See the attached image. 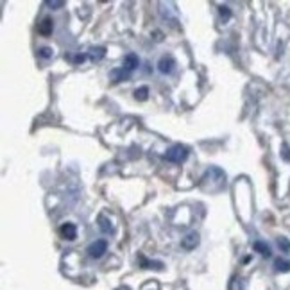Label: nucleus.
<instances>
[{"label":"nucleus","mask_w":290,"mask_h":290,"mask_svg":"<svg viewBox=\"0 0 290 290\" xmlns=\"http://www.w3.org/2000/svg\"><path fill=\"white\" fill-rule=\"evenodd\" d=\"M186 158H188V149L181 143L172 145V147L167 149V153H165V160L170 161V163H183Z\"/></svg>","instance_id":"nucleus-1"},{"label":"nucleus","mask_w":290,"mask_h":290,"mask_svg":"<svg viewBox=\"0 0 290 290\" xmlns=\"http://www.w3.org/2000/svg\"><path fill=\"white\" fill-rule=\"evenodd\" d=\"M106 251H108V240H104V238H99V240H95L93 244H90L88 247L90 258H95V260L104 256Z\"/></svg>","instance_id":"nucleus-2"},{"label":"nucleus","mask_w":290,"mask_h":290,"mask_svg":"<svg viewBox=\"0 0 290 290\" xmlns=\"http://www.w3.org/2000/svg\"><path fill=\"white\" fill-rule=\"evenodd\" d=\"M174 68H176V59H174L172 56H161L160 57V61H158V70H160L161 74L169 76V74L174 72Z\"/></svg>","instance_id":"nucleus-3"},{"label":"nucleus","mask_w":290,"mask_h":290,"mask_svg":"<svg viewBox=\"0 0 290 290\" xmlns=\"http://www.w3.org/2000/svg\"><path fill=\"white\" fill-rule=\"evenodd\" d=\"M59 235L64 238V240H68V242L76 240V238H77V228H76V224H72V222H64V224L59 228Z\"/></svg>","instance_id":"nucleus-4"},{"label":"nucleus","mask_w":290,"mask_h":290,"mask_svg":"<svg viewBox=\"0 0 290 290\" xmlns=\"http://www.w3.org/2000/svg\"><path fill=\"white\" fill-rule=\"evenodd\" d=\"M199 246V233H195V231H192V233H188L185 238L181 240V247L186 251H192L195 249V247Z\"/></svg>","instance_id":"nucleus-5"},{"label":"nucleus","mask_w":290,"mask_h":290,"mask_svg":"<svg viewBox=\"0 0 290 290\" xmlns=\"http://www.w3.org/2000/svg\"><path fill=\"white\" fill-rule=\"evenodd\" d=\"M138 66H140V59H138V56L134 52H129L127 56L124 57V66H122V68L127 70V72L131 74V72H134Z\"/></svg>","instance_id":"nucleus-6"},{"label":"nucleus","mask_w":290,"mask_h":290,"mask_svg":"<svg viewBox=\"0 0 290 290\" xmlns=\"http://www.w3.org/2000/svg\"><path fill=\"white\" fill-rule=\"evenodd\" d=\"M54 31V22L52 18H43L41 20V24H38V32H40L41 36H48V34H52Z\"/></svg>","instance_id":"nucleus-7"},{"label":"nucleus","mask_w":290,"mask_h":290,"mask_svg":"<svg viewBox=\"0 0 290 290\" xmlns=\"http://www.w3.org/2000/svg\"><path fill=\"white\" fill-rule=\"evenodd\" d=\"M109 77H111L113 83H120V81H127L129 77H131V74L124 68H115L109 72Z\"/></svg>","instance_id":"nucleus-8"},{"label":"nucleus","mask_w":290,"mask_h":290,"mask_svg":"<svg viewBox=\"0 0 290 290\" xmlns=\"http://www.w3.org/2000/svg\"><path fill=\"white\" fill-rule=\"evenodd\" d=\"M99 228H101L104 233H113V222H111V219L108 217V215H104V213H101L99 215Z\"/></svg>","instance_id":"nucleus-9"},{"label":"nucleus","mask_w":290,"mask_h":290,"mask_svg":"<svg viewBox=\"0 0 290 290\" xmlns=\"http://www.w3.org/2000/svg\"><path fill=\"white\" fill-rule=\"evenodd\" d=\"M253 249L256 251V253H260L262 256H270V247L267 246L265 242H262V240H256L253 244Z\"/></svg>","instance_id":"nucleus-10"},{"label":"nucleus","mask_w":290,"mask_h":290,"mask_svg":"<svg viewBox=\"0 0 290 290\" xmlns=\"http://www.w3.org/2000/svg\"><path fill=\"white\" fill-rule=\"evenodd\" d=\"M138 260H140V263H141V267L143 269H163V263H160V262H149L147 258L143 256V254H138Z\"/></svg>","instance_id":"nucleus-11"},{"label":"nucleus","mask_w":290,"mask_h":290,"mask_svg":"<svg viewBox=\"0 0 290 290\" xmlns=\"http://www.w3.org/2000/svg\"><path fill=\"white\" fill-rule=\"evenodd\" d=\"M106 56V48L104 47H92L90 48V57L93 61H101Z\"/></svg>","instance_id":"nucleus-12"},{"label":"nucleus","mask_w":290,"mask_h":290,"mask_svg":"<svg viewBox=\"0 0 290 290\" xmlns=\"http://www.w3.org/2000/svg\"><path fill=\"white\" fill-rule=\"evenodd\" d=\"M274 269L278 270V272H288L290 262H286V260H283V258H278V260L274 262Z\"/></svg>","instance_id":"nucleus-13"},{"label":"nucleus","mask_w":290,"mask_h":290,"mask_svg":"<svg viewBox=\"0 0 290 290\" xmlns=\"http://www.w3.org/2000/svg\"><path fill=\"white\" fill-rule=\"evenodd\" d=\"M147 95H149V88L147 86H141V88L134 90V99L136 101H147Z\"/></svg>","instance_id":"nucleus-14"},{"label":"nucleus","mask_w":290,"mask_h":290,"mask_svg":"<svg viewBox=\"0 0 290 290\" xmlns=\"http://www.w3.org/2000/svg\"><path fill=\"white\" fill-rule=\"evenodd\" d=\"M278 247L283 251V253H290V240H286V238H278Z\"/></svg>","instance_id":"nucleus-15"},{"label":"nucleus","mask_w":290,"mask_h":290,"mask_svg":"<svg viewBox=\"0 0 290 290\" xmlns=\"http://www.w3.org/2000/svg\"><path fill=\"white\" fill-rule=\"evenodd\" d=\"M219 13H221V16L224 18V20H230V18H231L230 6H219Z\"/></svg>","instance_id":"nucleus-16"},{"label":"nucleus","mask_w":290,"mask_h":290,"mask_svg":"<svg viewBox=\"0 0 290 290\" xmlns=\"http://www.w3.org/2000/svg\"><path fill=\"white\" fill-rule=\"evenodd\" d=\"M45 4H47V8H50V9H61L64 6V2L63 0H47Z\"/></svg>","instance_id":"nucleus-17"},{"label":"nucleus","mask_w":290,"mask_h":290,"mask_svg":"<svg viewBox=\"0 0 290 290\" xmlns=\"http://www.w3.org/2000/svg\"><path fill=\"white\" fill-rule=\"evenodd\" d=\"M38 52H40V56H41V57H45V59H48V57H52V48H48V47H41L40 50H38Z\"/></svg>","instance_id":"nucleus-18"},{"label":"nucleus","mask_w":290,"mask_h":290,"mask_svg":"<svg viewBox=\"0 0 290 290\" xmlns=\"http://www.w3.org/2000/svg\"><path fill=\"white\" fill-rule=\"evenodd\" d=\"M281 158L285 161H290V149H288V143H283L281 145Z\"/></svg>","instance_id":"nucleus-19"},{"label":"nucleus","mask_w":290,"mask_h":290,"mask_svg":"<svg viewBox=\"0 0 290 290\" xmlns=\"http://www.w3.org/2000/svg\"><path fill=\"white\" fill-rule=\"evenodd\" d=\"M86 59V56H85V54H79V56H76V57H74V61H76V63H83V61H85Z\"/></svg>","instance_id":"nucleus-20"}]
</instances>
